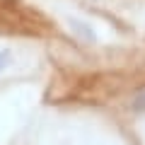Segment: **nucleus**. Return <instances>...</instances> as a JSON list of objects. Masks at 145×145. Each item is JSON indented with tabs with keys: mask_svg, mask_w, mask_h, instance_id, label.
<instances>
[{
	"mask_svg": "<svg viewBox=\"0 0 145 145\" xmlns=\"http://www.w3.org/2000/svg\"><path fill=\"white\" fill-rule=\"evenodd\" d=\"M7 61H10V53H7V51H0V70L7 65Z\"/></svg>",
	"mask_w": 145,
	"mask_h": 145,
	"instance_id": "f257e3e1",
	"label": "nucleus"
}]
</instances>
